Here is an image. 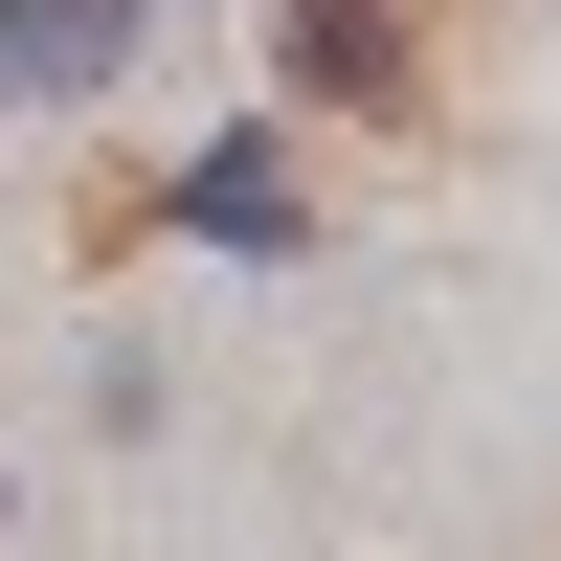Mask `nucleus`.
<instances>
[{
    "label": "nucleus",
    "mask_w": 561,
    "mask_h": 561,
    "mask_svg": "<svg viewBox=\"0 0 561 561\" xmlns=\"http://www.w3.org/2000/svg\"><path fill=\"white\" fill-rule=\"evenodd\" d=\"M135 225H158L180 270H314V248H337V203H314V135L270 113V90L180 135V158L135 180Z\"/></svg>",
    "instance_id": "1"
},
{
    "label": "nucleus",
    "mask_w": 561,
    "mask_h": 561,
    "mask_svg": "<svg viewBox=\"0 0 561 561\" xmlns=\"http://www.w3.org/2000/svg\"><path fill=\"white\" fill-rule=\"evenodd\" d=\"M270 113L293 135H404L427 113V0H270Z\"/></svg>",
    "instance_id": "2"
},
{
    "label": "nucleus",
    "mask_w": 561,
    "mask_h": 561,
    "mask_svg": "<svg viewBox=\"0 0 561 561\" xmlns=\"http://www.w3.org/2000/svg\"><path fill=\"white\" fill-rule=\"evenodd\" d=\"M158 23H180V0H0V135L113 113V90L158 68Z\"/></svg>",
    "instance_id": "3"
},
{
    "label": "nucleus",
    "mask_w": 561,
    "mask_h": 561,
    "mask_svg": "<svg viewBox=\"0 0 561 561\" xmlns=\"http://www.w3.org/2000/svg\"><path fill=\"white\" fill-rule=\"evenodd\" d=\"M68 427H90V449H158V427H180V337H135V314H113V337L68 359Z\"/></svg>",
    "instance_id": "4"
},
{
    "label": "nucleus",
    "mask_w": 561,
    "mask_h": 561,
    "mask_svg": "<svg viewBox=\"0 0 561 561\" xmlns=\"http://www.w3.org/2000/svg\"><path fill=\"white\" fill-rule=\"evenodd\" d=\"M0 561H23V449H0Z\"/></svg>",
    "instance_id": "5"
}]
</instances>
